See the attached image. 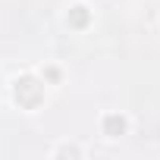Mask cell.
Segmentation results:
<instances>
[{
	"label": "cell",
	"instance_id": "1",
	"mask_svg": "<svg viewBox=\"0 0 160 160\" xmlns=\"http://www.w3.org/2000/svg\"><path fill=\"white\" fill-rule=\"evenodd\" d=\"M13 94H16V104H19L22 110H35V107H41V101H44V85L38 82L35 75H22V78H16Z\"/></svg>",
	"mask_w": 160,
	"mask_h": 160
},
{
	"label": "cell",
	"instance_id": "2",
	"mask_svg": "<svg viewBox=\"0 0 160 160\" xmlns=\"http://www.w3.org/2000/svg\"><path fill=\"white\" fill-rule=\"evenodd\" d=\"M66 22H69V28H88V22H91V10H88V7H72L69 16H66Z\"/></svg>",
	"mask_w": 160,
	"mask_h": 160
},
{
	"label": "cell",
	"instance_id": "3",
	"mask_svg": "<svg viewBox=\"0 0 160 160\" xmlns=\"http://www.w3.org/2000/svg\"><path fill=\"white\" fill-rule=\"evenodd\" d=\"M126 132V119L119 116V113H110V116H104V135H110V138H119Z\"/></svg>",
	"mask_w": 160,
	"mask_h": 160
},
{
	"label": "cell",
	"instance_id": "4",
	"mask_svg": "<svg viewBox=\"0 0 160 160\" xmlns=\"http://www.w3.org/2000/svg\"><path fill=\"white\" fill-rule=\"evenodd\" d=\"M57 154H60V157H78V148H60Z\"/></svg>",
	"mask_w": 160,
	"mask_h": 160
}]
</instances>
